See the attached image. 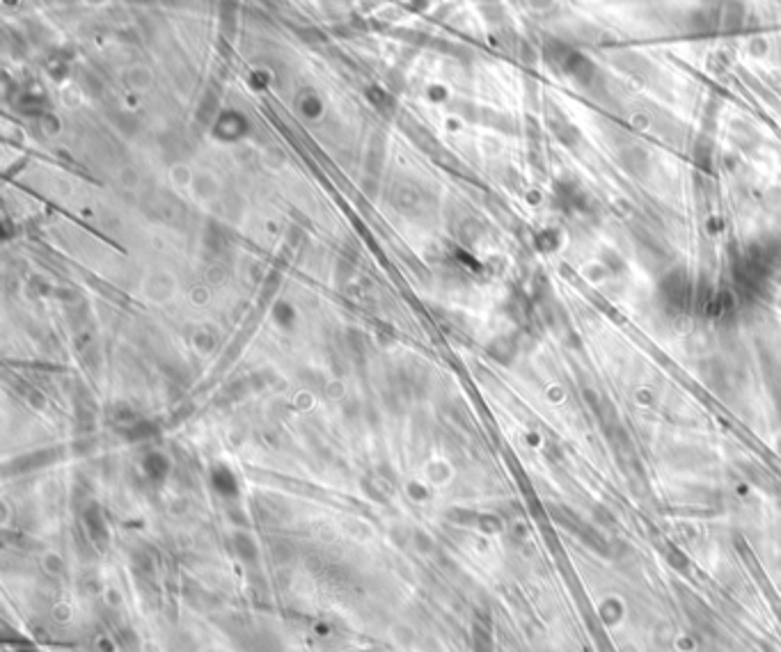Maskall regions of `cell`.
Here are the masks:
<instances>
[{
	"label": "cell",
	"instance_id": "cell-1",
	"mask_svg": "<svg viewBox=\"0 0 781 652\" xmlns=\"http://www.w3.org/2000/svg\"><path fill=\"white\" fill-rule=\"evenodd\" d=\"M472 641H475V652H493V638L488 629L475 625V629H472Z\"/></svg>",
	"mask_w": 781,
	"mask_h": 652
}]
</instances>
